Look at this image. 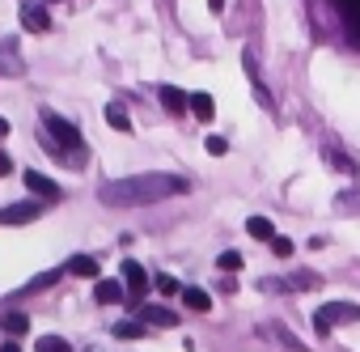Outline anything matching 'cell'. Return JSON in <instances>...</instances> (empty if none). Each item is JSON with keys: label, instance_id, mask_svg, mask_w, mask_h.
<instances>
[{"label": "cell", "instance_id": "obj_3", "mask_svg": "<svg viewBox=\"0 0 360 352\" xmlns=\"http://www.w3.org/2000/svg\"><path fill=\"white\" fill-rule=\"evenodd\" d=\"M356 318H360V306H352V301H326V306L314 314V331H318V335H330L335 322H356Z\"/></svg>", "mask_w": 360, "mask_h": 352}, {"label": "cell", "instance_id": "obj_7", "mask_svg": "<svg viewBox=\"0 0 360 352\" xmlns=\"http://www.w3.org/2000/svg\"><path fill=\"white\" fill-rule=\"evenodd\" d=\"M22 179H26V187H30L34 196H43V200H60V187L47 179V174H39V170H26Z\"/></svg>", "mask_w": 360, "mask_h": 352}, {"label": "cell", "instance_id": "obj_25", "mask_svg": "<svg viewBox=\"0 0 360 352\" xmlns=\"http://www.w3.org/2000/svg\"><path fill=\"white\" fill-rule=\"evenodd\" d=\"M271 251H276V255H280V259H288V255H292V242H288V238H280V234H276V238H271Z\"/></svg>", "mask_w": 360, "mask_h": 352}, {"label": "cell", "instance_id": "obj_16", "mask_svg": "<svg viewBox=\"0 0 360 352\" xmlns=\"http://www.w3.org/2000/svg\"><path fill=\"white\" fill-rule=\"evenodd\" d=\"M68 272H72V276H85V280H94V276H98V259H89V255H77V259L68 263Z\"/></svg>", "mask_w": 360, "mask_h": 352}, {"label": "cell", "instance_id": "obj_17", "mask_svg": "<svg viewBox=\"0 0 360 352\" xmlns=\"http://www.w3.org/2000/svg\"><path fill=\"white\" fill-rule=\"evenodd\" d=\"M0 327H5L9 335H26V327H30V318H26V314H5V318H0Z\"/></svg>", "mask_w": 360, "mask_h": 352}, {"label": "cell", "instance_id": "obj_12", "mask_svg": "<svg viewBox=\"0 0 360 352\" xmlns=\"http://www.w3.org/2000/svg\"><path fill=\"white\" fill-rule=\"evenodd\" d=\"M183 301H187V310H195V314H208V310H212V297H208L204 289H183Z\"/></svg>", "mask_w": 360, "mask_h": 352}, {"label": "cell", "instance_id": "obj_29", "mask_svg": "<svg viewBox=\"0 0 360 352\" xmlns=\"http://www.w3.org/2000/svg\"><path fill=\"white\" fill-rule=\"evenodd\" d=\"M0 352H22V344H18V339H9V344H0Z\"/></svg>", "mask_w": 360, "mask_h": 352}, {"label": "cell", "instance_id": "obj_27", "mask_svg": "<svg viewBox=\"0 0 360 352\" xmlns=\"http://www.w3.org/2000/svg\"><path fill=\"white\" fill-rule=\"evenodd\" d=\"M330 5H335L339 13H352V9H360V0H330Z\"/></svg>", "mask_w": 360, "mask_h": 352}, {"label": "cell", "instance_id": "obj_13", "mask_svg": "<svg viewBox=\"0 0 360 352\" xmlns=\"http://www.w3.org/2000/svg\"><path fill=\"white\" fill-rule=\"evenodd\" d=\"M191 115H195V119H204V123H208V119H212V115H217V102H212V98H208V94H191Z\"/></svg>", "mask_w": 360, "mask_h": 352}, {"label": "cell", "instance_id": "obj_22", "mask_svg": "<svg viewBox=\"0 0 360 352\" xmlns=\"http://www.w3.org/2000/svg\"><path fill=\"white\" fill-rule=\"evenodd\" d=\"M326 157H330V165H335V170H343V174H356V165H352V161H347L343 153H335V149H326Z\"/></svg>", "mask_w": 360, "mask_h": 352}, {"label": "cell", "instance_id": "obj_24", "mask_svg": "<svg viewBox=\"0 0 360 352\" xmlns=\"http://www.w3.org/2000/svg\"><path fill=\"white\" fill-rule=\"evenodd\" d=\"M208 153H212V157H225V153H229L225 136H208Z\"/></svg>", "mask_w": 360, "mask_h": 352}, {"label": "cell", "instance_id": "obj_20", "mask_svg": "<svg viewBox=\"0 0 360 352\" xmlns=\"http://www.w3.org/2000/svg\"><path fill=\"white\" fill-rule=\"evenodd\" d=\"M115 335H119V339H140L144 327H140V322H115Z\"/></svg>", "mask_w": 360, "mask_h": 352}, {"label": "cell", "instance_id": "obj_2", "mask_svg": "<svg viewBox=\"0 0 360 352\" xmlns=\"http://www.w3.org/2000/svg\"><path fill=\"white\" fill-rule=\"evenodd\" d=\"M43 127H47V132L60 140V149H68V161H72V165H81V157H85V149H81V144H85V140H81V132H77L68 119L51 115V111L43 115Z\"/></svg>", "mask_w": 360, "mask_h": 352}, {"label": "cell", "instance_id": "obj_21", "mask_svg": "<svg viewBox=\"0 0 360 352\" xmlns=\"http://www.w3.org/2000/svg\"><path fill=\"white\" fill-rule=\"evenodd\" d=\"M217 268H221V272H238V268H242V255H238V251H225V255L217 259Z\"/></svg>", "mask_w": 360, "mask_h": 352}, {"label": "cell", "instance_id": "obj_26", "mask_svg": "<svg viewBox=\"0 0 360 352\" xmlns=\"http://www.w3.org/2000/svg\"><path fill=\"white\" fill-rule=\"evenodd\" d=\"M157 289H161V293H178V280H174V276H157Z\"/></svg>", "mask_w": 360, "mask_h": 352}, {"label": "cell", "instance_id": "obj_15", "mask_svg": "<svg viewBox=\"0 0 360 352\" xmlns=\"http://www.w3.org/2000/svg\"><path fill=\"white\" fill-rule=\"evenodd\" d=\"M106 123H110L115 132H131V119H127V111H123L119 102H110V106H106Z\"/></svg>", "mask_w": 360, "mask_h": 352}, {"label": "cell", "instance_id": "obj_23", "mask_svg": "<svg viewBox=\"0 0 360 352\" xmlns=\"http://www.w3.org/2000/svg\"><path fill=\"white\" fill-rule=\"evenodd\" d=\"M347 18V34H352V43L360 47V9H352V13H343Z\"/></svg>", "mask_w": 360, "mask_h": 352}, {"label": "cell", "instance_id": "obj_10", "mask_svg": "<svg viewBox=\"0 0 360 352\" xmlns=\"http://www.w3.org/2000/svg\"><path fill=\"white\" fill-rule=\"evenodd\" d=\"M242 64H246V73H250V85H255V98H259L263 106H271V94H267V85H263V77H259V68H255V56H250V51L242 56Z\"/></svg>", "mask_w": 360, "mask_h": 352}, {"label": "cell", "instance_id": "obj_4", "mask_svg": "<svg viewBox=\"0 0 360 352\" xmlns=\"http://www.w3.org/2000/svg\"><path fill=\"white\" fill-rule=\"evenodd\" d=\"M22 26H26L30 34H47V30H51V13L39 5V0H26V5H22Z\"/></svg>", "mask_w": 360, "mask_h": 352}, {"label": "cell", "instance_id": "obj_5", "mask_svg": "<svg viewBox=\"0 0 360 352\" xmlns=\"http://www.w3.org/2000/svg\"><path fill=\"white\" fill-rule=\"evenodd\" d=\"M157 98H161V106H165L169 115H187V111H191V94H183L178 85H161Z\"/></svg>", "mask_w": 360, "mask_h": 352}, {"label": "cell", "instance_id": "obj_30", "mask_svg": "<svg viewBox=\"0 0 360 352\" xmlns=\"http://www.w3.org/2000/svg\"><path fill=\"white\" fill-rule=\"evenodd\" d=\"M208 9H212V13H221V9H225V0H208Z\"/></svg>", "mask_w": 360, "mask_h": 352}, {"label": "cell", "instance_id": "obj_14", "mask_svg": "<svg viewBox=\"0 0 360 352\" xmlns=\"http://www.w3.org/2000/svg\"><path fill=\"white\" fill-rule=\"evenodd\" d=\"M98 301H102V306L123 301V284H119V280H98Z\"/></svg>", "mask_w": 360, "mask_h": 352}, {"label": "cell", "instance_id": "obj_11", "mask_svg": "<svg viewBox=\"0 0 360 352\" xmlns=\"http://www.w3.org/2000/svg\"><path fill=\"white\" fill-rule=\"evenodd\" d=\"M246 234L259 238V242H271V238H276V225H271L267 217H250V221H246Z\"/></svg>", "mask_w": 360, "mask_h": 352}, {"label": "cell", "instance_id": "obj_19", "mask_svg": "<svg viewBox=\"0 0 360 352\" xmlns=\"http://www.w3.org/2000/svg\"><path fill=\"white\" fill-rule=\"evenodd\" d=\"M318 284H322V280H318L314 272H297V276L288 280V289H318Z\"/></svg>", "mask_w": 360, "mask_h": 352}, {"label": "cell", "instance_id": "obj_1", "mask_svg": "<svg viewBox=\"0 0 360 352\" xmlns=\"http://www.w3.org/2000/svg\"><path fill=\"white\" fill-rule=\"evenodd\" d=\"M191 183L183 174H131V179H115L98 191V200L106 208H144V204H157V200H169V196H183Z\"/></svg>", "mask_w": 360, "mask_h": 352}, {"label": "cell", "instance_id": "obj_8", "mask_svg": "<svg viewBox=\"0 0 360 352\" xmlns=\"http://www.w3.org/2000/svg\"><path fill=\"white\" fill-rule=\"evenodd\" d=\"M39 213H43L39 204H13V208L0 213V225H22V221H34Z\"/></svg>", "mask_w": 360, "mask_h": 352}, {"label": "cell", "instance_id": "obj_18", "mask_svg": "<svg viewBox=\"0 0 360 352\" xmlns=\"http://www.w3.org/2000/svg\"><path fill=\"white\" fill-rule=\"evenodd\" d=\"M34 348H39V352H72V344H68V339H60V335H43Z\"/></svg>", "mask_w": 360, "mask_h": 352}, {"label": "cell", "instance_id": "obj_31", "mask_svg": "<svg viewBox=\"0 0 360 352\" xmlns=\"http://www.w3.org/2000/svg\"><path fill=\"white\" fill-rule=\"evenodd\" d=\"M5 132H9V123H5V119H0V136H5Z\"/></svg>", "mask_w": 360, "mask_h": 352}, {"label": "cell", "instance_id": "obj_9", "mask_svg": "<svg viewBox=\"0 0 360 352\" xmlns=\"http://www.w3.org/2000/svg\"><path fill=\"white\" fill-rule=\"evenodd\" d=\"M140 318L144 322H157V327H178V314L165 310V306H140Z\"/></svg>", "mask_w": 360, "mask_h": 352}, {"label": "cell", "instance_id": "obj_6", "mask_svg": "<svg viewBox=\"0 0 360 352\" xmlns=\"http://www.w3.org/2000/svg\"><path fill=\"white\" fill-rule=\"evenodd\" d=\"M123 280H127V293H131L136 301L148 293V276H144V268H140L136 259H123Z\"/></svg>", "mask_w": 360, "mask_h": 352}, {"label": "cell", "instance_id": "obj_28", "mask_svg": "<svg viewBox=\"0 0 360 352\" xmlns=\"http://www.w3.org/2000/svg\"><path fill=\"white\" fill-rule=\"evenodd\" d=\"M5 174H13V161H9V153H0V179H5Z\"/></svg>", "mask_w": 360, "mask_h": 352}]
</instances>
